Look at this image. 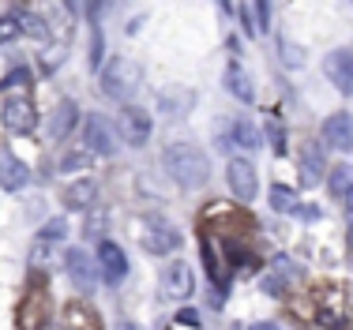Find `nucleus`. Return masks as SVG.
<instances>
[{
  "mask_svg": "<svg viewBox=\"0 0 353 330\" xmlns=\"http://www.w3.org/2000/svg\"><path fill=\"white\" fill-rule=\"evenodd\" d=\"M346 289L342 285H316L293 304V319H301L308 330H339L346 323Z\"/></svg>",
  "mask_w": 353,
  "mask_h": 330,
  "instance_id": "1",
  "label": "nucleus"
},
{
  "mask_svg": "<svg viewBox=\"0 0 353 330\" xmlns=\"http://www.w3.org/2000/svg\"><path fill=\"white\" fill-rule=\"evenodd\" d=\"M162 165H165V173H170L181 188H199V184H207V176H211L207 158L199 154L196 147H188V143H176V147L165 150Z\"/></svg>",
  "mask_w": 353,
  "mask_h": 330,
  "instance_id": "2",
  "label": "nucleus"
},
{
  "mask_svg": "<svg viewBox=\"0 0 353 330\" xmlns=\"http://www.w3.org/2000/svg\"><path fill=\"white\" fill-rule=\"evenodd\" d=\"M143 83V68L128 56H113L109 68H102V90L109 98H132Z\"/></svg>",
  "mask_w": 353,
  "mask_h": 330,
  "instance_id": "3",
  "label": "nucleus"
},
{
  "mask_svg": "<svg viewBox=\"0 0 353 330\" xmlns=\"http://www.w3.org/2000/svg\"><path fill=\"white\" fill-rule=\"evenodd\" d=\"M139 244L150 256H173L181 248V233L176 225H170L165 218H143L139 222Z\"/></svg>",
  "mask_w": 353,
  "mask_h": 330,
  "instance_id": "4",
  "label": "nucleus"
},
{
  "mask_svg": "<svg viewBox=\"0 0 353 330\" xmlns=\"http://www.w3.org/2000/svg\"><path fill=\"white\" fill-rule=\"evenodd\" d=\"M83 150H90V154H98V158L117 154V135L109 128L105 116L90 113L87 121H83Z\"/></svg>",
  "mask_w": 353,
  "mask_h": 330,
  "instance_id": "5",
  "label": "nucleus"
},
{
  "mask_svg": "<svg viewBox=\"0 0 353 330\" xmlns=\"http://www.w3.org/2000/svg\"><path fill=\"white\" fill-rule=\"evenodd\" d=\"M49 316V297H46V282L41 278H30L27 285V297H23V308H19V327L23 330H41Z\"/></svg>",
  "mask_w": 353,
  "mask_h": 330,
  "instance_id": "6",
  "label": "nucleus"
},
{
  "mask_svg": "<svg viewBox=\"0 0 353 330\" xmlns=\"http://www.w3.org/2000/svg\"><path fill=\"white\" fill-rule=\"evenodd\" d=\"M225 181H230L233 196L241 203H252L259 192V181H256V165L248 162V158H230V165H225Z\"/></svg>",
  "mask_w": 353,
  "mask_h": 330,
  "instance_id": "7",
  "label": "nucleus"
},
{
  "mask_svg": "<svg viewBox=\"0 0 353 330\" xmlns=\"http://www.w3.org/2000/svg\"><path fill=\"white\" fill-rule=\"evenodd\" d=\"M117 128H121V135H124V143H128V147H143V143L150 139V116H147V109L124 105L121 116H117Z\"/></svg>",
  "mask_w": 353,
  "mask_h": 330,
  "instance_id": "8",
  "label": "nucleus"
},
{
  "mask_svg": "<svg viewBox=\"0 0 353 330\" xmlns=\"http://www.w3.org/2000/svg\"><path fill=\"white\" fill-rule=\"evenodd\" d=\"M293 282H297V267H293V259L279 256V259L271 263V270L263 274V282H259V285H263V293H267V297L282 300L285 293L293 289Z\"/></svg>",
  "mask_w": 353,
  "mask_h": 330,
  "instance_id": "9",
  "label": "nucleus"
},
{
  "mask_svg": "<svg viewBox=\"0 0 353 330\" xmlns=\"http://www.w3.org/2000/svg\"><path fill=\"white\" fill-rule=\"evenodd\" d=\"M98 270H102L105 285H121L128 278V256L113 240H102V248H98Z\"/></svg>",
  "mask_w": 353,
  "mask_h": 330,
  "instance_id": "10",
  "label": "nucleus"
},
{
  "mask_svg": "<svg viewBox=\"0 0 353 330\" xmlns=\"http://www.w3.org/2000/svg\"><path fill=\"white\" fill-rule=\"evenodd\" d=\"M323 72H327V79L334 83L339 94H353V53L350 49H334V53H327Z\"/></svg>",
  "mask_w": 353,
  "mask_h": 330,
  "instance_id": "11",
  "label": "nucleus"
},
{
  "mask_svg": "<svg viewBox=\"0 0 353 330\" xmlns=\"http://www.w3.org/2000/svg\"><path fill=\"white\" fill-rule=\"evenodd\" d=\"M64 267H68L72 282L83 285V289H94L98 285V259L87 256V248H68V256H64Z\"/></svg>",
  "mask_w": 353,
  "mask_h": 330,
  "instance_id": "12",
  "label": "nucleus"
},
{
  "mask_svg": "<svg viewBox=\"0 0 353 330\" xmlns=\"http://www.w3.org/2000/svg\"><path fill=\"white\" fill-rule=\"evenodd\" d=\"M192 289H196V282H192V270L184 263H173L162 270V293L170 300H188Z\"/></svg>",
  "mask_w": 353,
  "mask_h": 330,
  "instance_id": "13",
  "label": "nucleus"
},
{
  "mask_svg": "<svg viewBox=\"0 0 353 330\" xmlns=\"http://www.w3.org/2000/svg\"><path fill=\"white\" fill-rule=\"evenodd\" d=\"M323 139L334 150H353V116L350 113H334L323 121Z\"/></svg>",
  "mask_w": 353,
  "mask_h": 330,
  "instance_id": "14",
  "label": "nucleus"
},
{
  "mask_svg": "<svg viewBox=\"0 0 353 330\" xmlns=\"http://www.w3.org/2000/svg\"><path fill=\"white\" fill-rule=\"evenodd\" d=\"M27 181H30L27 165H23L8 147H0V188H4V192H19Z\"/></svg>",
  "mask_w": 353,
  "mask_h": 330,
  "instance_id": "15",
  "label": "nucleus"
},
{
  "mask_svg": "<svg viewBox=\"0 0 353 330\" xmlns=\"http://www.w3.org/2000/svg\"><path fill=\"white\" fill-rule=\"evenodd\" d=\"M4 124L12 132H30L34 128V105H30V98H8L4 101Z\"/></svg>",
  "mask_w": 353,
  "mask_h": 330,
  "instance_id": "16",
  "label": "nucleus"
},
{
  "mask_svg": "<svg viewBox=\"0 0 353 330\" xmlns=\"http://www.w3.org/2000/svg\"><path fill=\"white\" fill-rule=\"evenodd\" d=\"M94 196H98V188H94L90 176L68 181V184H64V192H61V199H64V207H68V210H87L90 203H94Z\"/></svg>",
  "mask_w": 353,
  "mask_h": 330,
  "instance_id": "17",
  "label": "nucleus"
},
{
  "mask_svg": "<svg viewBox=\"0 0 353 330\" xmlns=\"http://www.w3.org/2000/svg\"><path fill=\"white\" fill-rule=\"evenodd\" d=\"M75 121H79V109H75L72 98H64L61 105H57V113H53V135H57V139H64V135L75 128Z\"/></svg>",
  "mask_w": 353,
  "mask_h": 330,
  "instance_id": "18",
  "label": "nucleus"
},
{
  "mask_svg": "<svg viewBox=\"0 0 353 330\" xmlns=\"http://www.w3.org/2000/svg\"><path fill=\"white\" fill-rule=\"evenodd\" d=\"M64 330H98L94 311L83 308V304H68V311H64Z\"/></svg>",
  "mask_w": 353,
  "mask_h": 330,
  "instance_id": "19",
  "label": "nucleus"
},
{
  "mask_svg": "<svg viewBox=\"0 0 353 330\" xmlns=\"http://www.w3.org/2000/svg\"><path fill=\"white\" fill-rule=\"evenodd\" d=\"M225 87H230L241 101H252V98H256V94H252V83H248V75H245V68H241V64H230V72H225Z\"/></svg>",
  "mask_w": 353,
  "mask_h": 330,
  "instance_id": "20",
  "label": "nucleus"
},
{
  "mask_svg": "<svg viewBox=\"0 0 353 330\" xmlns=\"http://www.w3.org/2000/svg\"><path fill=\"white\" fill-rule=\"evenodd\" d=\"M301 165H305V184H316L319 176H323V158H319L316 143H308V147L301 150Z\"/></svg>",
  "mask_w": 353,
  "mask_h": 330,
  "instance_id": "21",
  "label": "nucleus"
},
{
  "mask_svg": "<svg viewBox=\"0 0 353 330\" xmlns=\"http://www.w3.org/2000/svg\"><path fill=\"white\" fill-rule=\"evenodd\" d=\"M327 188H331L334 196L346 199L350 192H353V165H334L331 176H327Z\"/></svg>",
  "mask_w": 353,
  "mask_h": 330,
  "instance_id": "22",
  "label": "nucleus"
},
{
  "mask_svg": "<svg viewBox=\"0 0 353 330\" xmlns=\"http://www.w3.org/2000/svg\"><path fill=\"white\" fill-rule=\"evenodd\" d=\"M271 207L282 210V214H285V210H297V196H293L290 188H282V184H274V188H271Z\"/></svg>",
  "mask_w": 353,
  "mask_h": 330,
  "instance_id": "23",
  "label": "nucleus"
},
{
  "mask_svg": "<svg viewBox=\"0 0 353 330\" xmlns=\"http://www.w3.org/2000/svg\"><path fill=\"white\" fill-rule=\"evenodd\" d=\"M233 139H237V143H241V147H245V150H256L259 135H256V128H252V124H245V121H241L237 128H233Z\"/></svg>",
  "mask_w": 353,
  "mask_h": 330,
  "instance_id": "24",
  "label": "nucleus"
},
{
  "mask_svg": "<svg viewBox=\"0 0 353 330\" xmlns=\"http://www.w3.org/2000/svg\"><path fill=\"white\" fill-rule=\"evenodd\" d=\"M19 15H4V19H0V41H12L15 34H19Z\"/></svg>",
  "mask_w": 353,
  "mask_h": 330,
  "instance_id": "25",
  "label": "nucleus"
},
{
  "mask_svg": "<svg viewBox=\"0 0 353 330\" xmlns=\"http://www.w3.org/2000/svg\"><path fill=\"white\" fill-rule=\"evenodd\" d=\"M256 19H259V30H267V23H271V4H267V0L256 4Z\"/></svg>",
  "mask_w": 353,
  "mask_h": 330,
  "instance_id": "26",
  "label": "nucleus"
},
{
  "mask_svg": "<svg viewBox=\"0 0 353 330\" xmlns=\"http://www.w3.org/2000/svg\"><path fill=\"white\" fill-rule=\"evenodd\" d=\"M252 330H279L274 323H259V327H252Z\"/></svg>",
  "mask_w": 353,
  "mask_h": 330,
  "instance_id": "27",
  "label": "nucleus"
},
{
  "mask_svg": "<svg viewBox=\"0 0 353 330\" xmlns=\"http://www.w3.org/2000/svg\"><path fill=\"white\" fill-rule=\"evenodd\" d=\"M346 210H350V214H353V192H350V196H346Z\"/></svg>",
  "mask_w": 353,
  "mask_h": 330,
  "instance_id": "28",
  "label": "nucleus"
},
{
  "mask_svg": "<svg viewBox=\"0 0 353 330\" xmlns=\"http://www.w3.org/2000/svg\"><path fill=\"white\" fill-rule=\"evenodd\" d=\"M117 330H136V327H132V323H121V327H117Z\"/></svg>",
  "mask_w": 353,
  "mask_h": 330,
  "instance_id": "29",
  "label": "nucleus"
},
{
  "mask_svg": "<svg viewBox=\"0 0 353 330\" xmlns=\"http://www.w3.org/2000/svg\"><path fill=\"white\" fill-rule=\"evenodd\" d=\"M350 244H353V229H350Z\"/></svg>",
  "mask_w": 353,
  "mask_h": 330,
  "instance_id": "30",
  "label": "nucleus"
}]
</instances>
